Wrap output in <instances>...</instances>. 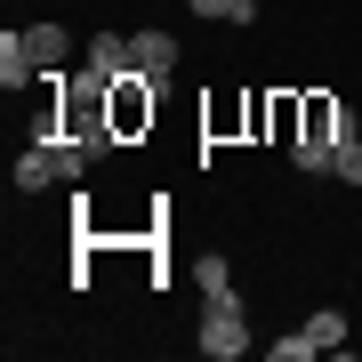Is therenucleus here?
<instances>
[{"label": "nucleus", "instance_id": "1", "mask_svg": "<svg viewBox=\"0 0 362 362\" xmlns=\"http://www.w3.org/2000/svg\"><path fill=\"white\" fill-rule=\"evenodd\" d=\"M81 169H89V145L81 137H40L16 153V194H49V185H81Z\"/></svg>", "mask_w": 362, "mask_h": 362}, {"label": "nucleus", "instance_id": "2", "mask_svg": "<svg viewBox=\"0 0 362 362\" xmlns=\"http://www.w3.org/2000/svg\"><path fill=\"white\" fill-rule=\"evenodd\" d=\"M194 346L209 362H233V354H250L258 338H250V306H242V290H209L202 298V338Z\"/></svg>", "mask_w": 362, "mask_h": 362}, {"label": "nucleus", "instance_id": "3", "mask_svg": "<svg viewBox=\"0 0 362 362\" xmlns=\"http://www.w3.org/2000/svg\"><path fill=\"white\" fill-rule=\"evenodd\" d=\"M81 81H89V89H113V81H129V33H89Z\"/></svg>", "mask_w": 362, "mask_h": 362}, {"label": "nucleus", "instance_id": "4", "mask_svg": "<svg viewBox=\"0 0 362 362\" xmlns=\"http://www.w3.org/2000/svg\"><path fill=\"white\" fill-rule=\"evenodd\" d=\"M177 33H153V25H145V33H129V73H145V81H169V73H177Z\"/></svg>", "mask_w": 362, "mask_h": 362}, {"label": "nucleus", "instance_id": "5", "mask_svg": "<svg viewBox=\"0 0 362 362\" xmlns=\"http://www.w3.org/2000/svg\"><path fill=\"white\" fill-rule=\"evenodd\" d=\"M25 49H33V65H40V81H57V73H65V57H73V33L40 16V25H25Z\"/></svg>", "mask_w": 362, "mask_h": 362}, {"label": "nucleus", "instance_id": "6", "mask_svg": "<svg viewBox=\"0 0 362 362\" xmlns=\"http://www.w3.org/2000/svg\"><path fill=\"white\" fill-rule=\"evenodd\" d=\"M153 121V81L129 73V81H113V129H145Z\"/></svg>", "mask_w": 362, "mask_h": 362}, {"label": "nucleus", "instance_id": "7", "mask_svg": "<svg viewBox=\"0 0 362 362\" xmlns=\"http://www.w3.org/2000/svg\"><path fill=\"white\" fill-rule=\"evenodd\" d=\"M25 81H40V65H33V49H25V33H0V89H25Z\"/></svg>", "mask_w": 362, "mask_h": 362}, {"label": "nucleus", "instance_id": "8", "mask_svg": "<svg viewBox=\"0 0 362 362\" xmlns=\"http://www.w3.org/2000/svg\"><path fill=\"white\" fill-rule=\"evenodd\" d=\"M306 338H314V346H322V354H338V346H346V314H338V306L306 314Z\"/></svg>", "mask_w": 362, "mask_h": 362}, {"label": "nucleus", "instance_id": "9", "mask_svg": "<svg viewBox=\"0 0 362 362\" xmlns=\"http://www.w3.org/2000/svg\"><path fill=\"white\" fill-rule=\"evenodd\" d=\"M314 354H322V346L306 338V322H298L290 338H274V362H314Z\"/></svg>", "mask_w": 362, "mask_h": 362}, {"label": "nucleus", "instance_id": "10", "mask_svg": "<svg viewBox=\"0 0 362 362\" xmlns=\"http://www.w3.org/2000/svg\"><path fill=\"white\" fill-rule=\"evenodd\" d=\"M194 282H202V298H209V290H233V266L218 258V250H209V258L194 266Z\"/></svg>", "mask_w": 362, "mask_h": 362}, {"label": "nucleus", "instance_id": "11", "mask_svg": "<svg viewBox=\"0 0 362 362\" xmlns=\"http://www.w3.org/2000/svg\"><path fill=\"white\" fill-rule=\"evenodd\" d=\"M194 16H209V25H242V0H185Z\"/></svg>", "mask_w": 362, "mask_h": 362}, {"label": "nucleus", "instance_id": "12", "mask_svg": "<svg viewBox=\"0 0 362 362\" xmlns=\"http://www.w3.org/2000/svg\"><path fill=\"white\" fill-rule=\"evenodd\" d=\"M330 169H338L346 185H362V145H354V137H338V161H330Z\"/></svg>", "mask_w": 362, "mask_h": 362}, {"label": "nucleus", "instance_id": "13", "mask_svg": "<svg viewBox=\"0 0 362 362\" xmlns=\"http://www.w3.org/2000/svg\"><path fill=\"white\" fill-rule=\"evenodd\" d=\"M258 8H266V0H242V25H250V16H258Z\"/></svg>", "mask_w": 362, "mask_h": 362}]
</instances>
